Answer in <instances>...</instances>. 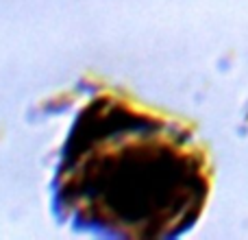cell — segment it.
Instances as JSON below:
<instances>
[{"label":"cell","mask_w":248,"mask_h":240,"mask_svg":"<svg viewBox=\"0 0 248 240\" xmlns=\"http://www.w3.org/2000/svg\"><path fill=\"white\" fill-rule=\"evenodd\" d=\"M61 219L111 238L170 240L202 214L209 171L185 129L113 94L78 112L55 175Z\"/></svg>","instance_id":"6da1fadb"}]
</instances>
